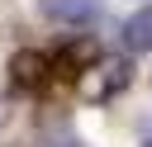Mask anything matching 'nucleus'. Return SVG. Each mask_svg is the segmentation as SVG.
Segmentation results:
<instances>
[{
  "mask_svg": "<svg viewBox=\"0 0 152 147\" xmlns=\"http://www.w3.org/2000/svg\"><path fill=\"white\" fill-rule=\"evenodd\" d=\"M48 76H52V62H48L43 52L24 47V52L10 57V85H14V90H43Z\"/></svg>",
  "mask_w": 152,
  "mask_h": 147,
  "instance_id": "obj_2",
  "label": "nucleus"
},
{
  "mask_svg": "<svg viewBox=\"0 0 152 147\" xmlns=\"http://www.w3.org/2000/svg\"><path fill=\"white\" fill-rule=\"evenodd\" d=\"M124 43H128V52H152V5H142L138 14H128Z\"/></svg>",
  "mask_w": 152,
  "mask_h": 147,
  "instance_id": "obj_4",
  "label": "nucleus"
},
{
  "mask_svg": "<svg viewBox=\"0 0 152 147\" xmlns=\"http://www.w3.org/2000/svg\"><path fill=\"white\" fill-rule=\"evenodd\" d=\"M38 9L52 24H86L100 14V0H38Z\"/></svg>",
  "mask_w": 152,
  "mask_h": 147,
  "instance_id": "obj_3",
  "label": "nucleus"
},
{
  "mask_svg": "<svg viewBox=\"0 0 152 147\" xmlns=\"http://www.w3.org/2000/svg\"><path fill=\"white\" fill-rule=\"evenodd\" d=\"M128 85H133V66H128V57H95V62L81 71V81H76V90H81L86 104L119 100Z\"/></svg>",
  "mask_w": 152,
  "mask_h": 147,
  "instance_id": "obj_1",
  "label": "nucleus"
},
{
  "mask_svg": "<svg viewBox=\"0 0 152 147\" xmlns=\"http://www.w3.org/2000/svg\"><path fill=\"white\" fill-rule=\"evenodd\" d=\"M0 123H5V104H0Z\"/></svg>",
  "mask_w": 152,
  "mask_h": 147,
  "instance_id": "obj_5",
  "label": "nucleus"
}]
</instances>
